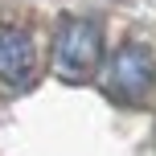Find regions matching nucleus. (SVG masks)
Instances as JSON below:
<instances>
[{
  "instance_id": "2",
  "label": "nucleus",
  "mask_w": 156,
  "mask_h": 156,
  "mask_svg": "<svg viewBox=\"0 0 156 156\" xmlns=\"http://www.w3.org/2000/svg\"><path fill=\"white\" fill-rule=\"evenodd\" d=\"M152 82H156V58L140 41H123V45L107 58V66H103V90L115 103H127V107H136V103L148 99Z\"/></svg>"
},
{
  "instance_id": "1",
  "label": "nucleus",
  "mask_w": 156,
  "mask_h": 156,
  "mask_svg": "<svg viewBox=\"0 0 156 156\" xmlns=\"http://www.w3.org/2000/svg\"><path fill=\"white\" fill-rule=\"evenodd\" d=\"M103 66V29L86 16L62 21L54 37V74L62 82H86Z\"/></svg>"
},
{
  "instance_id": "3",
  "label": "nucleus",
  "mask_w": 156,
  "mask_h": 156,
  "mask_svg": "<svg viewBox=\"0 0 156 156\" xmlns=\"http://www.w3.org/2000/svg\"><path fill=\"white\" fill-rule=\"evenodd\" d=\"M37 74V45L25 29H0V82L4 86H29Z\"/></svg>"
}]
</instances>
